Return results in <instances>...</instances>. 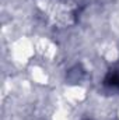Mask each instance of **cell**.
Wrapping results in <instances>:
<instances>
[{"mask_svg":"<svg viewBox=\"0 0 119 120\" xmlns=\"http://www.w3.org/2000/svg\"><path fill=\"white\" fill-rule=\"evenodd\" d=\"M10 59L11 61L18 67H27L30 66L32 59L36 56L35 49V41L31 39L30 36H18L10 43Z\"/></svg>","mask_w":119,"mask_h":120,"instance_id":"obj_1","label":"cell"},{"mask_svg":"<svg viewBox=\"0 0 119 120\" xmlns=\"http://www.w3.org/2000/svg\"><path fill=\"white\" fill-rule=\"evenodd\" d=\"M35 41V49H36V55L39 57H42L46 61H52L56 59L58 56V45L55 41H52L48 36H38L34 39Z\"/></svg>","mask_w":119,"mask_h":120,"instance_id":"obj_2","label":"cell"},{"mask_svg":"<svg viewBox=\"0 0 119 120\" xmlns=\"http://www.w3.org/2000/svg\"><path fill=\"white\" fill-rule=\"evenodd\" d=\"M87 96H88V91L81 84H69L63 90L64 101L71 106H77L79 103H83L87 99Z\"/></svg>","mask_w":119,"mask_h":120,"instance_id":"obj_3","label":"cell"},{"mask_svg":"<svg viewBox=\"0 0 119 120\" xmlns=\"http://www.w3.org/2000/svg\"><path fill=\"white\" fill-rule=\"evenodd\" d=\"M28 77H30V81L32 84L39 85V87H45L51 81L49 73L41 64H32L31 63L30 66H28Z\"/></svg>","mask_w":119,"mask_h":120,"instance_id":"obj_4","label":"cell"},{"mask_svg":"<svg viewBox=\"0 0 119 120\" xmlns=\"http://www.w3.org/2000/svg\"><path fill=\"white\" fill-rule=\"evenodd\" d=\"M99 53H101V57L105 60L107 63L114 64V63H116L119 60V48L115 43H111V42L105 43L102 46V49L99 50Z\"/></svg>","mask_w":119,"mask_h":120,"instance_id":"obj_5","label":"cell"},{"mask_svg":"<svg viewBox=\"0 0 119 120\" xmlns=\"http://www.w3.org/2000/svg\"><path fill=\"white\" fill-rule=\"evenodd\" d=\"M58 0H35V6L38 7V10H41L42 13H51V10L53 8V6L56 4Z\"/></svg>","mask_w":119,"mask_h":120,"instance_id":"obj_6","label":"cell"},{"mask_svg":"<svg viewBox=\"0 0 119 120\" xmlns=\"http://www.w3.org/2000/svg\"><path fill=\"white\" fill-rule=\"evenodd\" d=\"M51 120H71L70 113L67 112V109L64 108H58L53 113H52V119Z\"/></svg>","mask_w":119,"mask_h":120,"instance_id":"obj_7","label":"cell"},{"mask_svg":"<svg viewBox=\"0 0 119 120\" xmlns=\"http://www.w3.org/2000/svg\"><path fill=\"white\" fill-rule=\"evenodd\" d=\"M116 117H118V120H119V108H118V110H116Z\"/></svg>","mask_w":119,"mask_h":120,"instance_id":"obj_8","label":"cell"}]
</instances>
